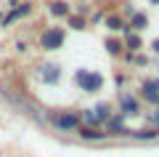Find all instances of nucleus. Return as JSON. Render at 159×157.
<instances>
[{"instance_id": "0eeeda50", "label": "nucleus", "mask_w": 159, "mask_h": 157, "mask_svg": "<svg viewBox=\"0 0 159 157\" xmlns=\"http://www.w3.org/2000/svg\"><path fill=\"white\" fill-rule=\"evenodd\" d=\"M43 80H45V83H56L58 80V69L56 67H45L43 69Z\"/></svg>"}, {"instance_id": "6ab92c4d", "label": "nucleus", "mask_w": 159, "mask_h": 157, "mask_svg": "<svg viewBox=\"0 0 159 157\" xmlns=\"http://www.w3.org/2000/svg\"><path fill=\"white\" fill-rule=\"evenodd\" d=\"M154 123H159V112H154Z\"/></svg>"}, {"instance_id": "7ed1b4c3", "label": "nucleus", "mask_w": 159, "mask_h": 157, "mask_svg": "<svg viewBox=\"0 0 159 157\" xmlns=\"http://www.w3.org/2000/svg\"><path fill=\"white\" fill-rule=\"evenodd\" d=\"M53 123H56L61 130H74L80 125V117H77V115H72V112H66V115H56Z\"/></svg>"}, {"instance_id": "39448f33", "label": "nucleus", "mask_w": 159, "mask_h": 157, "mask_svg": "<svg viewBox=\"0 0 159 157\" xmlns=\"http://www.w3.org/2000/svg\"><path fill=\"white\" fill-rule=\"evenodd\" d=\"M80 136H82V139H90V141H101L106 133H101V130H96V128H82Z\"/></svg>"}, {"instance_id": "f8f14e48", "label": "nucleus", "mask_w": 159, "mask_h": 157, "mask_svg": "<svg viewBox=\"0 0 159 157\" xmlns=\"http://www.w3.org/2000/svg\"><path fill=\"white\" fill-rule=\"evenodd\" d=\"M96 120H98V123H101V120H109V107H106V104H103V107H98Z\"/></svg>"}, {"instance_id": "f257e3e1", "label": "nucleus", "mask_w": 159, "mask_h": 157, "mask_svg": "<svg viewBox=\"0 0 159 157\" xmlns=\"http://www.w3.org/2000/svg\"><path fill=\"white\" fill-rule=\"evenodd\" d=\"M77 85L82 91H98L103 85V80H101V75H96V72H77Z\"/></svg>"}, {"instance_id": "f3484780", "label": "nucleus", "mask_w": 159, "mask_h": 157, "mask_svg": "<svg viewBox=\"0 0 159 157\" xmlns=\"http://www.w3.org/2000/svg\"><path fill=\"white\" fill-rule=\"evenodd\" d=\"M106 48H109V51H111V53H119V43H117V40H111V43H109V45H106Z\"/></svg>"}, {"instance_id": "f03ea898", "label": "nucleus", "mask_w": 159, "mask_h": 157, "mask_svg": "<svg viewBox=\"0 0 159 157\" xmlns=\"http://www.w3.org/2000/svg\"><path fill=\"white\" fill-rule=\"evenodd\" d=\"M61 43H64V32H61V29H48V32L40 37V45H43L45 51L61 48Z\"/></svg>"}, {"instance_id": "9b49d317", "label": "nucleus", "mask_w": 159, "mask_h": 157, "mask_svg": "<svg viewBox=\"0 0 159 157\" xmlns=\"http://www.w3.org/2000/svg\"><path fill=\"white\" fill-rule=\"evenodd\" d=\"M51 11L56 13V16H64V13H66V6H64V3H53V6H51Z\"/></svg>"}, {"instance_id": "20e7f679", "label": "nucleus", "mask_w": 159, "mask_h": 157, "mask_svg": "<svg viewBox=\"0 0 159 157\" xmlns=\"http://www.w3.org/2000/svg\"><path fill=\"white\" fill-rule=\"evenodd\" d=\"M143 96H146L148 101H157L159 104V83H146L143 85Z\"/></svg>"}, {"instance_id": "a211bd4d", "label": "nucleus", "mask_w": 159, "mask_h": 157, "mask_svg": "<svg viewBox=\"0 0 159 157\" xmlns=\"http://www.w3.org/2000/svg\"><path fill=\"white\" fill-rule=\"evenodd\" d=\"M127 45H133V48H138V45H141V40H138V37H130V40H127Z\"/></svg>"}, {"instance_id": "412c9836", "label": "nucleus", "mask_w": 159, "mask_h": 157, "mask_svg": "<svg viewBox=\"0 0 159 157\" xmlns=\"http://www.w3.org/2000/svg\"><path fill=\"white\" fill-rule=\"evenodd\" d=\"M154 3H159V0H154Z\"/></svg>"}, {"instance_id": "4468645a", "label": "nucleus", "mask_w": 159, "mask_h": 157, "mask_svg": "<svg viewBox=\"0 0 159 157\" xmlns=\"http://www.w3.org/2000/svg\"><path fill=\"white\" fill-rule=\"evenodd\" d=\"M106 24H109V29H119V27H122V22H119V19H114V16L109 19Z\"/></svg>"}, {"instance_id": "aec40b11", "label": "nucleus", "mask_w": 159, "mask_h": 157, "mask_svg": "<svg viewBox=\"0 0 159 157\" xmlns=\"http://www.w3.org/2000/svg\"><path fill=\"white\" fill-rule=\"evenodd\" d=\"M154 51H157V53H159V40H157V43H154Z\"/></svg>"}, {"instance_id": "2eb2a0df", "label": "nucleus", "mask_w": 159, "mask_h": 157, "mask_svg": "<svg viewBox=\"0 0 159 157\" xmlns=\"http://www.w3.org/2000/svg\"><path fill=\"white\" fill-rule=\"evenodd\" d=\"M69 24H72L74 29H82V27H85V22H82V19H69Z\"/></svg>"}, {"instance_id": "423d86ee", "label": "nucleus", "mask_w": 159, "mask_h": 157, "mask_svg": "<svg viewBox=\"0 0 159 157\" xmlns=\"http://www.w3.org/2000/svg\"><path fill=\"white\" fill-rule=\"evenodd\" d=\"M133 112H138V104L130 96H122V115H133Z\"/></svg>"}, {"instance_id": "6e6552de", "label": "nucleus", "mask_w": 159, "mask_h": 157, "mask_svg": "<svg viewBox=\"0 0 159 157\" xmlns=\"http://www.w3.org/2000/svg\"><path fill=\"white\" fill-rule=\"evenodd\" d=\"M24 13H29V3H24V6H19L16 11H11V16L6 19V24H8V22H13V19H19V16H24Z\"/></svg>"}, {"instance_id": "ddd939ff", "label": "nucleus", "mask_w": 159, "mask_h": 157, "mask_svg": "<svg viewBox=\"0 0 159 157\" xmlns=\"http://www.w3.org/2000/svg\"><path fill=\"white\" fill-rule=\"evenodd\" d=\"M109 130H122V117H114L109 123Z\"/></svg>"}, {"instance_id": "9d476101", "label": "nucleus", "mask_w": 159, "mask_h": 157, "mask_svg": "<svg viewBox=\"0 0 159 157\" xmlns=\"http://www.w3.org/2000/svg\"><path fill=\"white\" fill-rule=\"evenodd\" d=\"M133 27H135V29L146 27V16H143V13H135V16H133Z\"/></svg>"}, {"instance_id": "dca6fc26", "label": "nucleus", "mask_w": 159, "mask_h": 157, "mask_svg": "<svg viewBox=\"0 0 159 157\" xmlns=\"http://www.w3.org/2000/svg\"><path fill=\"white\" fill-rule=\"evenodd\" d=\"M85 123H88V125H96L98 120H96V115H93V112H85Z\"/></svg>"}, {"instance_id": "1a4fd4ad", "label": "nucleus", "mask_w": 159, "mask_h": 157, "mask_svg": "<svg viewBox=\"0 0 159 157\" xmlns=\"http://www.w3.org/2000/svg\"><path fill=\"white\" fill-rule=\"evenodd\" d=\"M133 136H135V139H157L159 133H157V130L151 128V130H135V133H133Z\"/></svg>"}]
</instances>
